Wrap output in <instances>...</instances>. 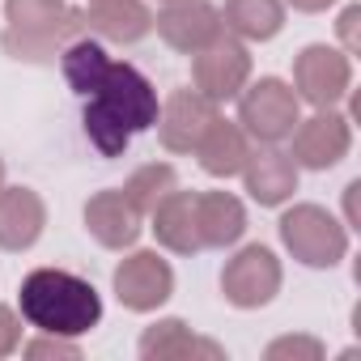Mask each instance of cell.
<instances>
[{
	"label": "cell",
	"instance_id": "cell-1",
	"mask_svg": "<svg viewBox=\"0 0 361 361\" xmlns=\"http://www.w3.org/2000/svg\"><path fill=\"white\" fill-rule=\"evenodd\" d=\"M18 306L35 331H51V336L77 340L102 323L98 289L68 268H35L18 289Z\"/></svg>",
	"mask_w": 361,
	"mask_h": 361
},
{
	"label": "cell",
	"instance_id": "cell-2",
	"mask_svg": "<svg viewBox=\"0 0 361 361\" xmlns=\"http://www.w3.org/2000/svg\"><path fill=\"white\" fill-rule=\"evenodd\" d=\"M281 243L302 268H336L348 255V226L323 204H293L281 213Z\"/></svg>",
	"mask_w": 361,
	"mask_h": 361
},
{
	"label": "cell",
	"instance_id": "cell-3",
	"mask_svg": "<svg viewBox=\"0 0 361 361\" xmlns=\"http://www.w3.org/2000/svg\"><path fill=\"white\" fill-rule=\"evenodd\" d=\"M302 119V102L293 94L289 81L281 77H259L247 81L238 94V128L255 140V145H281L289 140L293 123Z\"/></svg>",
	"mask_w": 361,
	"mask_h": 361
},
{
	"label": "cell",
	"instance_id": "cell-4",
	"mask_svg": "<svg viewBox=\"0 0 361 361\" xmlns=\"http://www.w3.org/2000/svg\"><path fill=\"white\" fill-rule=\"evenodd\" d=\"M85 102H94V106H102L106 115H115L132 136H136V132H149V128L157 123V111H161L153 81H149L136 64H128V60H111L106 73H102V81H98V90H94Z\"/></svg>",
	"mask_w": 361,
	"mask_h": 361
},
{
	"label": "cell",
	"instance_id": "cell-5",
	"mask_svg": "<svg viewBox=\"0 0 361 361\" xmlns=\"http://www.w3.org/2000/svg\"><path fill=\"white\" fill-rule=\"evenodd\" d=\"M192 81L209 102H234L243 94V85L251 81V51L243 39H234L230 30H221L213 43H204L200 51H192Z\"/></svg>",
	"mask_w": 361,
	"mask_h": 361
},
{
	"label": "cell",
	"instance_id": "cell-6",
	"mask_svg": "<svg viewBox=\"0 0 361 361\" xmlns=\"http://www.w3.org/2000/svg\"><path fill=\"white\" fill-rule=\"evenodd\" d=\"M281 281H285V268H281L276 251L264 247V243H251L234 259H226V268H221V298L230 306H238V310H259V306H268L281 293Z\"/></svg>",
	"mask_w": 361,
	"mask_h": 361
},
{
	"label": "cell",
	"instance_id": "cell-7",
	"mask_svg": "<svg viewBox=\"0 0 361 361\" xmlns=\"http://www.w3.org/2000/svg\"><path fill=\"white\" fill-rule=\"evenodd\" d=\"M348 90H353V60L340 47L310 43L293 56V94H298V102L323 111V106H336Z\"/></svg>",
	"mask_w": 361,
	"mask_h": 361
},
{
	"label": "cell",
	"instance_id": "cell-8",
	"mask_svg": "<svg viewBox=\"0 0 361 361\" xmlns=\"http://www.w3.org/2000/svg\"><path fill=\"white\" fill-rule=\"evenodd\" d=\"M289 140V157L298 161V170H331L353 149V119L340 115L336 106H323L310 119H298Z\"/></svg>",
	"mask_w": 361,
	"mask_h": 361
},
{
	"label": "cell",
	"instance_id": "cell-9",
	"mask_svg": "<svg viewBox=\"0 0 361 361\" xmlns=\"http://www.w3.org/2000/svg\"><path fill=\"white\" fill-rule=\"evenodd\" d=\"M111 289H115L119 306H128L136 314H149V310H157L174 298V268L157 251H132L128 259H119V268L111 276Z\"/></svg>",
	"mask_w": 361,
	"mask_h": 361
},
{
	"label": "cell",
	"instance_id": "cell-10",
	"mask_svg": "<svg viewBox=\"0 0 361 361\" xmlns=\"http://www.w3.org/2000/svg\"><path fill=\"white\" fill-rule=\"evenodd\" d=\"M217 115H221L217 102H209L200 90H174L161 102L153 128H157V140H161L166 153H192L200 145V136L213 128Z\"/></svg>",
	"mask_w": 361,
	"mask_h": 361
},
{
	"label": "cell",
	"instance_id": "cell-11",
	"mask_svg": "<svg viewBox=\"0 0 361 361\" xmlns=\"http://www.w3.org/2000/svg\"><path fill=\"white\" fill-rule=\"evenodd\" d=\"M243 188L259 209H281L298 192V161L281 145H251L243 161Z\"/></svg>",
	"mask_w": 361,
	"mask_h": 361
},
{
	"label": "cell",
	"instance_id": "cell-12",
	"mask_svg": "<svg viewBox=\"0 0 361 361\" xmlns=\"http://www.w3.org/2000/svg\"><path fill=\"white\" fill-rule=\"evenodd\" d=\"M153 26H157V35H161L166 47L183 51V56L200 51L204 43H213L226 30L221 26V9L209 5V0H174V5H161V13L153 18Z\"/></svg>",
	"mask_w": 361,
	"mask_h": 361
},
{
	"label": "cell",
	"instance_id": "cell-13",
	"mask_svg": "<svg viewBox=\"0 0 361 361\" xmlns=\"http://www.w3.org/2000/svg\"><path fill=\"white\" fill-rule=\"evenodd\" d=\"M85 230L98 247L128 251V247H136V238L145 230V217L132 209V200L119 188H102L85 200Z\"/></svg>",
	"mask_w": 361,
	"mask_h": 361
},
{
	"label": "cell",
	"instance_id": "cell-14",
	"mask_svg": "<svg viewBox=\"0 0 361 361\" xmlns=\"http://www.w3.org/2000/svg\"><path fill=\"white\" fill-rule=\"evenodd\" d=\"M81 35H90V30H85V9H68V13H64L60 22H51V26H26V30L5 26L0 47H5V56L26 60V64H51V60H60V51H64L73 39H81Z\"/></svg>",
	"mask_w": 361,
	"mask_h": 361
},
{
	"label": "cell",
	"instance_id": "cell-15",
	"mask_svg": "<svg viewBox=\"0 0 361 361\" xmlns=\"http://www.w3.org/2000/svg\"><path fill=\"white\" fill-rule=\"evenodd\" d=\"M149 221H153L149 230H153L157 247H166V251H174V255H196V251H204V243H200V221H196V192L170 188V192L153 204Z\"/></svg>",
	"mask_w": 361,
	"mask_h": 361
},
{
	"label": "cell",
	"instance_id": "cell-16",
	"mask_svg": "<svg viewBox=\"0 0 361 361\" xmlns=\"http://www.w3.org/2000/svg\"><path fill=\"white\" fill-rule=\"evenodd\" d=\"M47 230V204L35 188H0V251H30Z\"/></svg>",
	"mask_w": 361,
	"mask_h": 361
},
{
	"label": "cell",
	"instance_id": "cell-17",
	"mask_svg": "<svg viewBox=\"0 0 361 361\" xmlns=\"http://www.w3.org/2000/svg\"><path fill=\"white\" fill-rule=\"evenodd\" d=\"M140 357H145V361H192V357L221 361L226 348H221L217 340L196 336L183 319H157V323L145 327V336H140Z\"/></svg>",
	"mask_w": 361,
	"mask_h": 361
},
{
	"label": "cell",
	"instance_id": "cell-18",
	"mask_svg": "<svg viewBox=\"0 0 361 361\" xmlns=\"http://www.w3.org/2000/svg\"><path fill=\"white\" fill-rule=\"evenodd\" d=\"M200 157V170L213 174V178H234L251 153V136L238 128V119H213V128L200 136V145L192 149Z\"/></svg>",
	"mask_w": 361,
	"mask_h": 361
},
{
	"label": "cell",
	"instance_id": "cell-19",
	"mask_svg": "<svg viewBox=\"0 0 361 361\" xmlns=\"http://www.w3.org/2000/svg\"><path fill=\"white\" fill-rule=\"evenodd\" d=\"M196 221L204 247H234L247 234V204L234 192H196Z\"/></svg>",
	"mask_w": 361,
	"mask_h": 361
},
{
	"label": "cell",
	"instance_id": "cell-20",
	"mask_svg": "<svg viewBox=\"0 0 361 361\" xmlns=\"http://www.w3.org/2000/svg\"><path fill=\"white\" fill-rule=\"evenodd\" d=\"M85 30L106 43H140L153 30V13L145 0H102L85 9Z\"/></svg>",
	"mask_w": 361,
	"mask_h": 361
},
{
	"label": "cell",
	"instance_id": "cell-21",
	"mask_svg": "<svg viewBox=\"0 0 361 361\" xmlns=\"http://www.w3.org/2000/svg\"><path fill=\"white\" fill-rule=\"evenodd\" d=\"M221 26L243 43H272L285 30V0H226Z\"/></svg>",
	"mask_w": 361,
	"mask_h": 361
},
{
	"label": "cell",
	"instance_id": "cell-22",
	"mask_svg": "<svg viewBox=\"0 0 361 361\" xmlns=\"http://www.w3.org/2000/svg\"><path fill=\"white\" fill-rule=\"evenodd\" d=\"M106 64H111L106 47H102L98 39H90V35L73 39V43L60 51V68H64V81H68V85H73L81 98H90V94L98 90V81H102Z\"/></svg>",
	"mask_w": 361,
	"mask_h": 361
},
{
	"label": "cell",
	"instance_id": "cell-23",
	"mask_svg": "<svg viewBox=\"0 0 361 361\" xmlns=\"http://www.w3.org/2000/svg\"><path fill=\"white\" fill-rule=\"evenodd\" d=\"M170 188H178L174 166H170V161H149V166H140V170L128 178L119 192L132 200V209H136L140 217H149V213H153V204H157Z\"/></svg>",
	"mask_w": 361,
	"mask_h": 361
},
{
	"label": "cell",
	"instance_id": "cell-24",
	"mask_svg": "<svg viewBox=\"0 0 361 361\" xmlns=\"http://www.w3.org/2000/svg\"><path fill=\"white\" fill-rule=\"evenodd\" d=\"M68 13V0H5V22L26 30V26H51Z\"/></svg>",
	"mask_w": 361,
	"mask_h": 361
},
{
	"label": "cell",
	"instance_id": "cell-25",
	"mask_svg": "<svg viewBox=\"0 0 361 361\" xmlns=\"http://www.w3.org/2000/svg\"><path fill=\"white\" fill-rule=\"evenodd\" d=\"M268 361H323L327 357V344L319 336H281L264 348Z\"/></svg>",
	"mask_w": 361,
	"mask_h": 361
},
{
	"label": "cell",
	"instance_id": "cell-26",
	"mask_svg": "<svg viewBox=\"0 0 361 361\" xmlns=\"http://www.w3.org/2000/svg\"><path fill=\"white\" fill-rule=\"evenodd\" d=\"M22 353L30 357V361H77L81 357V344L73 340V336H51V331H39L30 344H22Z\"/></svg>",
	"mask_w": 361,
	"mask_h": 361
},
{
	"label": "cell",
	"instance_id": "cell-27",
	"mask_svg": "<svg viewBox=\"0 0 361 361\" xmlns=\"http://www.w3.org/2000/svg\"><path fill=\"white\" fill-rule=\"evenodd\" d=\"M18 348H22V319H18L13 306L0 302V357H9Z\"/></svg>",
	"mask_w": 361,
	"mask_h": 361
},
{
	"label": "cell",
	"instance_id": "cell-28",
	"mask_svg": "<svg viewBox=\"0 0 361 361\" xmlns=\"http://www.w3.org/2000/svg\"><path fill=\"white\" fill-rule=\"evenodd\" d=\"M357 22H361V5H348L344 13H340V22H336V30H340V51L344 56H357V47H361V35H357Z\"/></svg>",
	"mask_w": 361,
	"mask_h": 361
},
{
	"label": "cell",
	"instance_id": "cell-29",
	"mask_svg": "<svg viewBox=\"0 0 361 361\" xmlns=\"http://www.w3.org/2000/svg\"><path fill=\"white\" fill-rule=\"evenodd\" d=\"M357 192H361V183L353 178V183L344 188V226H348V230H361V217H357Z\"/></svg>",
	"mask_w": 361,
	"mask_h": 361
},
{
	"label": "cell",
	"instance_id": "cell-30",
	"mask_svg": "<svg viewBox=\"0 0 361 361\" xmlns=\"http://www.w3.org/2000/svg\"><path fill=\"white\" fill-rule=\"evenodd\" d=\"M289 9H298V13H323V9H331L336 0H285Z\"/></svg>",
	"mask_w": 361,
	"mask_h": 361
},
{
	"label": "cell",
	"instance_id": "cell-31",
	"mask_svg": "<svg viewBox=\"0 0 361 361\" xmlns=\"http://www.w3.org/2000/svg\"><path fill=\"white\" fill-rule=\"evenodd\" d=\"M0 188H5V157H0Z\"/></svg>",
	"mask_w": 361,
	"mask_h": 361
},
{
	"label": "cell",
	"instance_id": "cell-32",
	"mask_svg": "<svg viewBox=\"0 0 361 361\" xmlns=\"http://www.w3.org/2000/svg\"><path fill=\"white\" fill-rule=\"evenodd\" d=\"M161 5H174V0H161Z\"/></svg>",
	"mask_w": 361,
	"mask_h": 361
},
{
	"label": "cell",
	"instance_id": "cell-33",
	"mask_svg": "<svg viewBox=\"0 0 361 361\" xmlns=\"http://www.w3.org/2000/svg\"><path fill=\"white\" fill-rule=\"evenodd\" d=\"M90 5H102V0H90Z\"/></svg>",
	"mask_w": 361,
	"mask_h": 361
}]
</instances>
